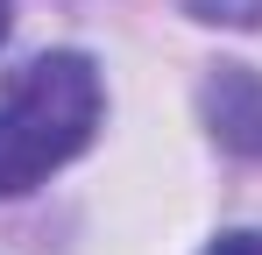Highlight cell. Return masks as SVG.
Returning <instances> with one entry per match:
<instances>
[{"label": "cell", "instance_id": "3", "mask_svg": "<svg viewBox=\"0 0 262 255\" xmlns=\"http://www.w3.org/2000/svg\"><path fill=\"white\" fill-rule=\"evenodd\" d=\"M199 22H262V0H191Z\"/></svg>", "mask_w": 262, "mask_h": 255}, {"label": "cell", "instance_id": "5", "mask_svg": "<svg viewBox=\"0 0 262 255\" xmlns=\"http://www.w3.org/2000/svg\"><path fill=\"white\" fill-rule=\"evenodd\" d=\"M7 22H14V0H0V42H7Z\"/></svg>", "mask_w": 262, "mask_h": 255}, {"label": "cell", "instance_id": "4", "mask_svg": "<svg viewBox=\"0 0 262 255\" xmlns=\"http://www.w3.org/2000/svg\"><path fill=\"white\" fill-rule=\"evenodd\" d=\"M206 255H262V227H241V234H220Z\"/></svg>", "mask_w": 262, "mask_h": 255}, {"label": "cell", "instance_id": "1", "mask_svg": "<svg viewBox=\"0 0 262 255\" xmlns=\"http://www.w3.org/2000/svg\"><path fill=\"white\" fill-rule=\"evenodd\" d=\"M106 114L99 71L78 50H43L0 85V199L36 192L50 170H64Z\"/></svg>", "mask_w": 262, "mask_h": 255}, {"label": "cell", "instance_id": "2", "mask_svg": "<svg viewBox=\"0 0 262 255\" xmlns=\"http://www.w3.org/2000/svg\"><path fill=\"white\" fill-rule=\"evenodd\" d=\"M206 121H213V135L227 149L262 156V85H255V71L220 64V78L206 85Z\"/></svg>", "mask_w": 262, "mask_h": 255}]
</instances>
